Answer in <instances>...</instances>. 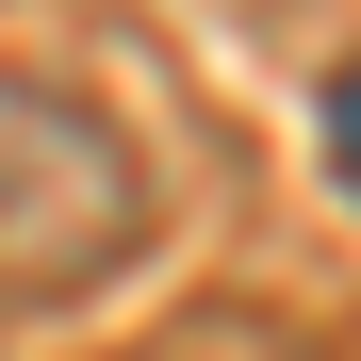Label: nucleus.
<instances>
[{"mask_svg":"<svg viewBox=\"0 0 361 361\" xmlns=\"http://www.w3.org/2000/svg\"><path fill=\"white\" fill-rule=\"evenodd\" d=\"M148 247V164L99 99L0 66V312H66V295L132 279Z\"/></svg>","mask_w":361,"mask_h":361,"instance_id":"obj_1","label":"nucleus"},{"mask_svg":"<svg viewBox=\"0 0 361 361\" xmlns=\"http://www.w3.org/2000/svg\"><path fill=\"white\" fill-rule=\"evenodd\" d=\"M312 132H329V180L361 197V66H329V99H312Z\"/></svg>","mask_w":361,"mask_h":361,"instance_id":"obj_2","label":"nucleus"}]
</instances>
